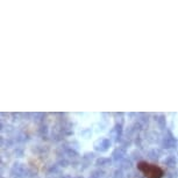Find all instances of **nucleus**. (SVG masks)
Masks as SVG:
<instances>
[{"label":"nucleus","instance_id":"1","mask_svg":"<svg viewBox=\"0 0 178 178\" xmlns=\"http://www.w3.org/2000/svg\"><path fill=\"white\" fill-rule=\"evenodd\" d=\"M137 168L147 178H162L163 176V170L158 165L150 164L147 162H140Z\"/></svg>","mask_w":178,"mask_h":178}]
</instances>
